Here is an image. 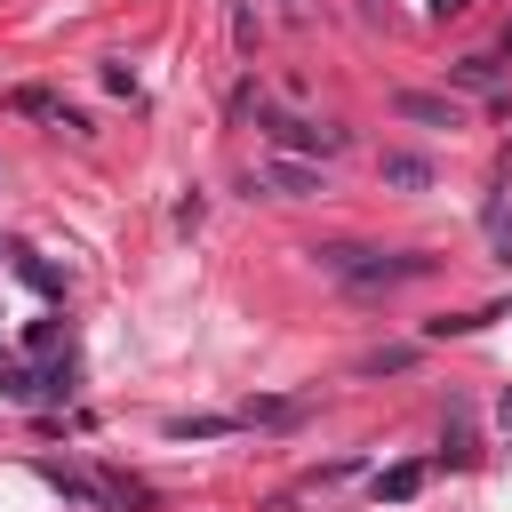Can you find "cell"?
Returning a JSON list of instances; mask_svg holds the SVG:
<instances>
[{
  "mask_svg": "<svg viewBox=\"0 0 512 512\" xmlns=\"http://www.w3.org/2000/svg\"><path fill=\"white\" fill-rule=\"evenodd\" d=\"M312 264L328 272V280H344V288H400V280H424L432 272V256H384V248H352V240H336V248H312Z\"/></svg>",
  "mask_w": 512,
  "mask_h": 512,
  "instance_id": "1",
  "label": "cell"
},
{
  "mask_svg": "<svg viewBox=\"0 0 512 512\" xmlns=\"http://www.w3.org/2000/svg\"><path fill=\"white\" fill-rule=\"evenodd\" d=\"M256 120H264V136H272L280 152H296V160L344 152V128H336V120H304V112H280V104H256Z\"/></svg>",
  "mask_w": 512,
  "mask_h": 512,
  "instance_id": "2",
  "label": "cell"
},
{
  "mask_svg": "<svg viewBox=\"0 0 512 512\" xmlns=\"http://www.w3.org/2000/svg\"><path fill=\"white\" fill-rule=\"evenodd\" d=\"M248 192H272V200H312V192H328V184H320V168H312V160L272 152V160H256V168H248Z\"/></svg>",
  "mask_w": 512,
  "mask_h": 512,
  "instance_id": "3",
  "label": "cell"
},
{
  "mask_svg": "<svg viewBox=\"0 0 512 512\" xmlns=\"http://www.w3.org/2000/svg\"><path fill=\"white\" fill-rule=\"evenodd\" d=\"M392 112L416 120V128H464V104H456V96H432V88H400Z\"/></svg>",
  "mask_w": 512,
  "mask_h": 512,
  "instance_id": "4",
  "label": "cell"
},
{
  "mask_svg": "<svg viewBox=\"0 0 512 512\" xmlns=\"http://www.w3.org/2000/svg\"><path fill=\"white\" fill-rule=\"evenodd\" d=\"M40 472H48V480H56V488H64V496H80V504H112V488H104V480H88V472H80V464H56V456H48V464H40Z\"/></svg>",
  "mask_w": 512,
  "mask_h": 512,
  "instance_id": "5",
  "label": "cell"
},
{
  "mask_svg": "<svg viewBox=\"0 0 512 512\" xmlns=\"http://www.w3.org/2000/svg\"><path fill=\"white\" fill-rule=\"evenodd\" d=\"M384 184H400V192H424V184H432V168H424L416 152H384Z\"/></svg>",
  "mask_w": 512,
  "mask_h": 512,
  "instance_id": "6",
  "label": "cell"
},
{
  "mask_svg": "<svg viewBox=\"0 0 512 512\" xmlns=\"http://www.w3.org/2000/svg\"><path fill=\"white\" fill-rule=\"evenodd\" d=\"M216 432H240V416H168V440H216Z\"/></svg>",
  "mask_w": 512,
  "mask_h": 512,
  "instance_id": "7",
  "label": "cell"
},
{
  "mask_svg": "<svg viewBox=\"0 0 512 512\" xmlns=\"http://www.w3.org/2000/svg\"><path fill=\"white\" fill-rule=\"evenodd\" d=\"M416 488H424V464H392V472L376 480V496H384V504H408Z\"/></svg>",
  "mask_w": 512,
  "mask_h": 512,
  "instance_id": "8",
  "label": "cell"
},
{
  "mask_svg": "<svg viewBox=\"0 0 512 512\" xmlns=\"http://www.w3.org/2000/svg\"><path fill=\"white\" fill-rule=\"evenodd\" d=\"M400 368H416L408 344H392V352H360V376H400Z\"/></svg>",
  "mask_w": 512,
  "mask_h": 512,
  "instance_id": "9",
  "label": "cell"
},
{
  "mask_svg": "<svg viewBox=\"0 0 512 512\" xmlns=\"http://www.w3.org/2000/svg\"><path fill=\"white\" fill-rule=\"evenodd\" d=\"M456 88H496V56H464L456 64Z\"/></svg>",
  "mask_w": 512,
  "mask_h": 512,
  "instance_id": "10",
  "label": "cell"
},
{
  "mask_svg": "<svg viewBox=\"0 0 512 512\" xmlns=\"http://www.w3.org/2000/svg\"><path fill=\"white\" fill-rule=\"evenodd\" d=\"M280 8H304V0H280Z\"/></svg>",
  "mask_w": 512,
  "mask_h": 512,
  "instance_id": "11",
  "label": "cell"
}]
</instances>
